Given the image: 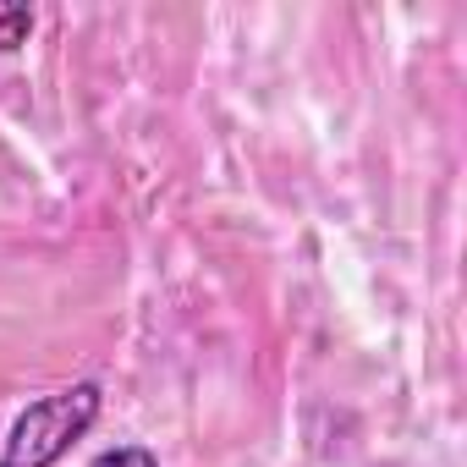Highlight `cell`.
I'll list each match as a JSON object with an SVG mask.
<instances>
[{
    "label": "cell",
    "mask_w": 467,
    "mask_h": 467,
    "mask_svg": "<svg viewBox=\"0 0 467 467\" xmlns=\"http://www.w3.org/2000/svg\"><path fill=\"white\" fill-rule=\"evenodd\" d=\"M99 385L83 379V385H67L56 396H39L6 434L0 445V467H56L99 418Z\"/></svg>",
    "instance_id": "6da1fadb"
},
{
    "label": "cell",
    "mask_w": 467,
    "mask_h": 467,
    "mask_svg": "<svg viewBox=\"0 0 467 467\" xmlns=\"http://www.w3.org/2000/svg\"><path fill=\"white\" fill-rule=\"evenodd\" d=\"M34 34V6H0V50H23Z\"/></svg>",
    "instance_id": "7a4b0ae2"
},
{
    "label": "cell",
    "mask_w": 467,
    "mask_h": 467,
    "mask_svg": "<svg viewBox=\"0 0 467 467\" xmlns=\"http://www.w3.org/2000/svg\"><path fill=\"white\" fill-rule=\"evenodd\" d=\"M88 467H160V462H154V451H143V445H116V451H99Z\"/></svg>",
    "instance_id": "3957f363"
}]
</instances>
